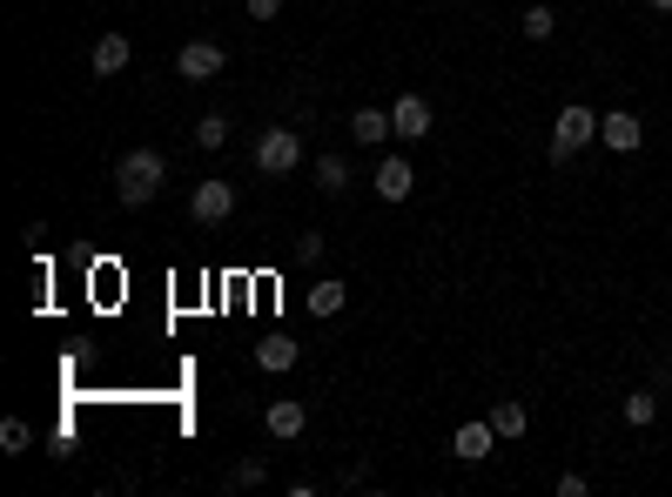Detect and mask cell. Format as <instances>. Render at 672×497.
Here are the masks:
<instances>
[{"mask_svg":"<svg viewBox=\"0 0 672 497\" xmlns=\"http://www.w3.org/2000/svg\"><path fill=\"white\" fill-rule=\"evenodd\" d=\"M390 128H398V141H424L430 135V101L424 95H398L390 101Z\"/></svg>","mask_w":672,"mask_h":497,"instance_id":"obj_10","label":"cell"},{"mask_svg":"<svg viewBox=\"0 0 672 497\" xmlns=\"http://www.w3.org/2000/svg\"><path fill=\"white\" fill-rule=\"evenodd\" d=\"M222 67H229L222 41H182V54H175V74H182V82H195V88H203V82H216Z\"/></svg>","mask_w":672,"mask_h":497,"instance_id":"obj_5","label":"cell"},{"mask_svg":"<svg viewBox=\"0 0 672 497\" xmlns=\"http://www.w3.org/2000/svg\"><path fill=\"white\" fill-rule=\"evenodd\" d=\"M229 141V114H203L195 122V148H222Z\"/></svg>","mask_w":672,"mask_h":497,"instance_id":"obj_19","label":"cell"},{"mask_svg":"<svg viewBox=\"0 0 672 497\" xmlns=\"http://www.w3.org/2000/svg\"><path fill=\"white\" fill-rule=\"evenodd\" d=\"M619 417H625V424H632V431H646V424H652V417H659V397H652V390H632V397L619 403Z\"/></svg>","mask_w":672,"mask_h":497,"instance_id":"obj_17","label":"cell"},{"mask_svg":"<svg viewBox=\"0 0 672 497\" xmlns=\"http://www.w3.org/2000/svg\"><path fill=\"white\" fill-rule=\"evenodd\" d=\"M485 417H491V424H498V437H525V424H532V417H525V403H518V397H498V403H491Z\"/></svg>","mask_w":672,"mask_h":497,"instance_id":"obj_15","label":"cell"},{"mask_svg":"<svg viewBox=\"0 0 672 497\" xmlns=\"http://www.w3.org/2000/svg\"><path fill=\"white\" fill-rule=\"evenodd\" d=\"M585 490H591V484H585L578 471H565V477H559V497H585Z\"/></svg>","mask_w":672,"mask_h":497,"instance_id":"obj_24","label":"cell"},{"mask_svg":"<svg viewBox=\"0 0 672 497\" xmlns=\"http://www.w3.org/2000/svg\"><path fill=\"white\" fill-rule=\"evenodd\" d=\"M222 484H229V490H256V484H269V457H243V464H235Z\"/></svg>","mask_w":672,"mask_h":497,"instance_id":"obj_18","label":"cell"},{"mask_svg":"<svg viewBox=\"0 0 672 497\" xmlns=\"http://www.w3.org/2000/svg\"><path fill=\"white\" fill-rule=\"evenodd\" d=\"M188 215L203 222V228L229 222V215H235V188H229V182H216V175H209V182H195V188H188Z\"/></svg>","mask_w":672,"mask_h":497,"instance_id":"obj_4","label":"cell"},{"mask_svg":"<svg viewBox=\"0 0 672 497\" xmlns=\"http://www.w3.org/2000/svg\"><path fill=\"white\" fill-rule=\"evenodd\" d=\"M27 444H34V431L21 424V417H8V424H0V450H8V457H21Z\"/></svg>","mask_w":672,"mask_h":497,"instance_id":"obj_21","label":"cell"},{"mask_svg":"<svg viewBox=\"0 0 672 497\" xmlns=\"http://www.w3.org/2000/svg\"><path fill=\"white\" fill-rule=\"evenodd\" d=\"M296 357H303V350H296L290 336H262V343H256V370H269V376L296 370Z\"/></svg>","mask_w":672,"mask_h":497,"instance_id":"obj_13","label":"cell"},{"mask_svg":"<svg viewBox=\"0 0 672 497\" xmlns=\"http://www.w3.org/2000/svg\"><path fill=\"white\" fill-rule=\"evenodd\" d=\"M88 61H95V74H122V67L135 61V48H129V34H95V48H88Z\"/></svg>","mask_w":672,"mask_h":497,"instance_id":"obj_11","label":"cell"},{"mask_svg":"<svg viewBox=\"0 0 672 497\" xmlns=\"http://www.w3.org/2000/svg\"><path fill=\"white\" fill-rule=\"evenodd\" d=\"M646 8H652V14H672V0H646Z\"/></svg>","mask_w":672,"mask_h":497,"instance_id":"obj_25","label":"cell"},{"mask_svg":"<svg viewBox=\"0 0 672 497\" xmlns=\"http://www.w3.org/2000/svg\"><path fill=\"white\" fill-rule=\"evenodd\" d=\"M316 188H323V196H343V188H350V162L343 156H316Z\"/></svg>","mask_w":672,"mask_h":497,"instance_id":"obj_16","label":"cell"},{"mask_svg":"<svg viewBox=\"0 0 672 497\" xmlns=\"http://www.w3.org/2000/svg\"><path fill=\"white\" fill-rule=\"evenodd\" d=\"M262 431H269L276 444H290V437H303V431H309V403H303V397H276V403L262 410Z\"/></svg>","mask_w":672,"mask_h":497,"instance_id":"obj_7","label":"cell"},{"mask_svg":"<svg viewBox=\"0 0 672 497\" xmlns=\"http://www.w3.org/2000/svg\"><path fill=\"white\" fill-rule=\"evenodd\" d=\"M370 188H377L383 202H411V188H417L411 156H383V162H377V175H370Z\"/></svg>","mask_w":672,"mask_h":497,"instance_id":"obj_8","label":"cell"},{"mask_svg":"<svg viewBox=\"0 0 672 497\" xmlns=\"http://www.w3.org/2000/svg\"><path fill=\"white\" fill-rule=\"evenodd\" d=\"M591 141H599V114H591L585 101H565V108H559V122H551L545 156H551V162H572L578 148H591Z\"/></svg>","mask_w":672,"mask_h":497,"instance_id":"obj_2","label":"cell"},{"mask_svg":"<svg viewBox=\"0 0 672 497\" xmlns=\"http://www.w3.org/2000/svg\"><path fill=\"white\" fill-rule=\"evenodd\" d=\"M290 256H296V262H316V256H323V236L309 228V236H296V243H290Z\"/></svg>","mask_w":672,"mask_h":497,"instance_id":"obj_22","label":"cell"},{"mask_svg":"<svg viewBox=\"0 0 672 497\" xmlns=\"http://www.w3.org/2000/svg\"><path fill=\"white\" fill-rule=\"evenodd\" d=\"M283 14V0H249V21H276Z\"/></svg>","mask_w":672,"mask_h":497,"instance_id":"obj_23","label":"cell"},{"mask_svg":"<svg viewBox=\"0 0 672 497\" xmlns=\"http://www.w3.org/2000/svg\"><path fill=\"white\" fill-rule=\"evenodd\" d=\"M551 27H559V14H551L545 0H538V8H525V41H551Z\"/></svg>","mask_w":672,"mask_h":497,"instance_id":"obj_20","label":"cell"},{"mask_svg":"<svg viewBox=\"0 0 672 497\" xmlns=\"http://www.w3.org/2000/svg\"><path fill=\"white\" fill-rule=\"evenodd\" d=\"M350 135H357L364 148H383L390 135H398V128H390V108H357V114H350Z\"/></svg>","mask_w":672,"mask_h":497,"instance_id":"obj_12","label":"cell"},{"mask_svg":"<svg viewBox=\"0 0 672 497\" xmlns=\"http://www.w3.org/2000/svg\"><path fill=\"white\" fill-rule=\"evenodd\" d=\"M343 302H350V283H337V276L309 283V316H343Z\"/></svg>","mask_w":672,"mask_h":497,"instance_id":"obj_14","label":"cell"},{"mask_svg":"<svg viewBox=\"0 0 672 497\" xmlns=\"http://www.w3.org/2000/svg\"><path fill=\"white\" fill-rule=\"evenodd\" d=\"M599 141L612 148V156H632V148L646 141V128H639V114H632V108H612V114H599Z\"/></svg>","mask_w":672,"mask_h":497,"instance_id":"obj_9","label":"cell"},{"mask_svg":"<svg viewBox=\"0 0 672 497\" xmlns=\"http://www.w3.org/2000/svg\"><path fill=\"white\" fill-rule=\"evenodd\" d=\"M162 182H169L162 148H129V156L114 162V196H122V209H148L162 196Z\"/></svg>","mask_w":672,"mask_h":497,"instance_id":"obj_1","label":"cell"},{"mask_svg":"<svg viewBox=\"0 0 672 497\" xmlns=\"http://www.w3.org/2000/svg\"><path fill=\"white\" fill-rule=\"evenodd\" d=\"M491 444H498V424H491V417H464V424L451 431V457H464V464H485Z\"/></svg>","mask_w":672,"mask_h":497,"instance_id":"obj_6","label":"cell"},{"mask_svg":"<svg viewBox=\"0 0 672 497\" xmlns=\"http://www.w3.org/2000/svg\"><path fill=\"white\" fill-rule=\"evenodd\" d=\"M256 169H262V175L303 169V135H296V128H262V135H256Z\"/></svg>","mask_w":672,"mask_h":497,"instance_id":"obj_3","label":"cell"}]
</instances>
